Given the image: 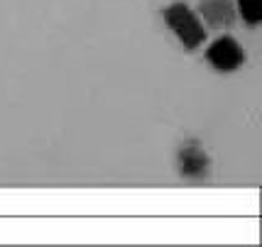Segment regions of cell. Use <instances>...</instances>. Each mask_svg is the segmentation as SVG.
I'll return each instance as SVG.
<instances>
[{
	"instance_id": "obj_1",
	"label": "cell",
	"mask_w": 262,
	"mask_h": 247,
	"mask_svg": "<svg viewBox=\"0 0 262 247\" xmlns=\"http://www.w3.org/2000/svg\"><path fill=\"white\" fill-rule=\"evenodd\" d=\"M162 17H164L167 27L174 32V37L179 39V44H182L184 49L194 52V49H199V47L206 42L204 25H201L199 15H196L189 5L174 3V5H169V8L162 10Z\"/></svg>"
},
{
	"instance_id": "obj_2",
	"label": "cell",
	"mask_w": 262,
	"mask_h": 247,
	"mask_svg": "<svg viewBox=\"0 0 262 247\" xmlns=\"http://www.w3.org/2000/svg\"><path fill=\"white\" fill-rule=\"evenodd\" d=\"M177 171L189 184H204L211 176V157L196 140L184 142L177 149Z\"/></svg>"
},
{
	"instance_id": "obj_3",
	"label": "cell",
	"mask_w": 262,
	"mask_h": 247,
	"mask_svg": "<svg viewBox=\"0 0 262 247\" xmlns=\"http://www.w3.org/2000/svg\"><path fill=\"white\" fill-rule=\"evenodd\" d=\"M206 61H208V66L221 74H230L245 64V52L233 37H218L206 49Z\"/></svg>"
},
{
	"instance_id": "obj_4",
	"label": "cell",
	"mask_w": 262,
	"mask_h": 247,
	"mask_svg": "<svg viewBox=\"0 0 262 247\" xmlns=\"http://www.w3.org/2000/svg\"><path fill=\"white\" fill-rule=\"evenodd\" d=\"M199 12L208 23V27H213V30H221V27L228 30L238 20V10H235L233 0H201Z\"/></svg>"
},
{
	"instance_id": "obj_5",
	"label": "cell",
	"mask_w": 262,
	"mask_h": 247,
	"mask_svg": "<svg viewBox=\"0 0 262 247\" xmlns=\"http://www.w3.org/2000/svg\"><path fill=\"white\" fill-rule=\"evenodd\" d=\"M235 10H238V15L250 27H255L262 20V0H238V8Z\"/></svg>"
}]
</instances>
